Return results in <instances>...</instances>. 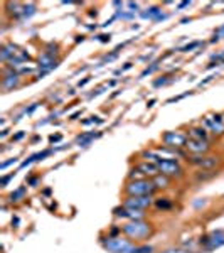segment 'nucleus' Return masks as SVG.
Masks as SVG:
<instances>
[{
    "mask_svg": "<svg viewBox=\"0 0 224 253\" xmlns=\"http://www.w3.org/2000/svg\"><path fill=\"white\" fill-rule=\"evenodd\" d=\"M105 248L111 253H138V246H135L133 243H130L125 238H116V236H111V238H106L103 241Z\"/></svg>",
    "mask_w": 224,
    "mask_h": 253,
    "instance_id": "obj_1",
    "label": "nucleus"
},
{
    "mask_svg": "<svg viewBox=\"0 0 224 253\" xmlns=\"http://www.w3.org/2000/svg\"><path fill=\"white\" fill-rule=\"evenodd\" d=\"M123 233L128 236V238L133 240H145L148 235H150V226L147 223H143L142 219H135L130 221L123 226Z\"/></svg>",
    "mask_w": 224,
    "mask_h": 253,
    "instance_id": "obj_2",
    "label": "nucleus"
},
{
    "mask_svg": "<svg viewBox=\"0 0 224 253\" xmlns=\"http://www.w3.org/2000/svg\"><path fill=\"white\" fill-rule=\"evenodd\" d=\"M157 186L150 181H131L127 184L125 191L128 196H152L155 192Z\"/></svg>",
    "mask_w": 224,
    "mask_h": 253,
    "instance_id": "obj_3",
    "label": "nucleus"
},
{
    "mask_svg": "<svg viewBox=\"0 0 224 253\" xmlns=\"http://www.w3.org/2000/svg\"><path fill=\"white\" fill-rule=\"evenodd\" d=\"M159 172H162L163 176H180L182 167L177 160H169V159H160L157 162Z\"/></svg>",
    "mask_w": 224,
    "mask_h": 253,
    "instance_id": "obj_4",
    "label": "nucleus"
},
{
    "mask_svg": "<svg viewBox=\"0 0 224 253\" xmlns=\"http://www.w3.org/2000/svg\"><path fill=\"white\" fill-rule=\"evenodd\" d=\"M204 125L209 132L216 135H222L224 134V116L222 115H209L204 118Z\"/></svg>",
    "mask_w": 224,
    "mask_h": 253,
    "instance_id": "obj_5",
    "label": "nucleus"
},
{
    "mask_svg": "<svg viewBox=\"0 0 224 253\" xmlns=\"http://www.w3.org/2000/svg\"><path fill=\"white\" fill-rule=\"evenodd\" d=\"M162 140L169 147H173V148L185 147V144H187V137L182 132H167V134L162 135Z\"/></svg>",
    "mask_w": 224,
    "mask_h": 253,
    "instance_id": "obj_6",
    "label": "nucleus"
},
{
    "mask_svg": "<svg viewBox=\"0 0 224 253\" xmlns=\"http://www.w3.org/2000/svg\"><path fill=\"white\" fill-rule=\"evenodd\" d=\"M152 204V198L150 196H128V199L125 201L123 206L130 208V209H145Z\"/></svg>",
    "mask_w": 224,
    "mask_h": 253,
    "instance_id": "obj_7",
    "label": "nucleus"
},
{
    "mask_svg": "<svg viewBox=\"0 0 224 253\" xmlns=\"http://www.w3.org/2000/svg\"><path fill=\"white\" fill-rule=\"evenodd\" d=\"M201 243H204L207 250L219 248V246L224 245V231H221V230H217V231H212L209 236H204V238L201 240Z\"/></svg>",
    "mask_w": 224,
    "mask_h": 253,
    "instance_id": "obj_8",
    "label": "nucleus"
},
{
    "mask_svg": "<svg viewBox=\"0 0 224 253\" xmlns=\"http://www.w3.org/2000/svg\"><path fill=\"white\" fill-rule=\"evenodd\" d=\"M185 148L192 154H206L209 150V144L206 140H195V138H187Z\"/></svg>",
    "mask_w": 224,
    "mask_h": 253,
    "instance_id": "obj_9",
    "label": "nucleus"
},
{
    "mask_svg": "<svg viewBox=\"0 0 224 253\" xmlns=\"http://www.w3.org/2000/svg\"><path fill=\"white\" fill-rule=\"evenodd\" d=\"M39 66H40V69H42V73L39 74V78H40V76L47 74L51 69L58 68V61H54V58H52L49 52H44V54L39 58Z\"/></svg>",
    "mask_w": 224,
    "mask_h": 253,
    "instance_id": "obj_10",
    "label": "nucleus"
},
{
    "mask_svg": "<svg viewBox=\"0 0 224 253\" xmlns=\"http://www.w3.org/2000/svg\"><path fill=\"white\" fill-rule=\"evenodd\" d=\"M191 162L202 169H212L219 164V159L217 157H191Z\"/></svg>",
    "mask_w": 224,
    "mask_h": 253,
    "instance_id": "obj_11",
    "label": "nucleus"
},
{
    "mask_svg": "<svg viewBox=\"0 0 224 253\" xmlns=\"http://www.w3.org/2000/svg\"><path fill=\"white\" fill-rule=\"evenodd\" d=\"M138 169H140L145 176H152V177L159 176V167H157V164H153V162H142L140 166H138Z\"/></svg>",
    "mask_w": 224,
    "mask_h": 253,
    "instance_id": "obj_12",
    "label": "nucleus"
},
{
    "mask_svg": "<svg viewBox=\"0 0 224 253\" xmlns=\"http://www.w3.org/2000/svg\"><path fill=\"white\" fill-rule=\"evenodd\" d=\"M100 135H101L100 132H98V134H83V135L78 137L76 144H79V147H86V145H89L91 142H93L94 138H98Z\"/></svg>",
    "mask_w": 224,
    "mask_h": 253,
    "instance_id": "obj_13",
    "label": "nucleus"
},
{
    "mask_svg": "<svg viewBox=\"0 0 224 253\" xmlns=\"http://www.w3.org/2000/svg\"><path fill=\"white\" fill-rule=\"evenodd\" d=\"M19 74H9L4 78V88L5 90H12V88H15L19 84Z\"/></svg>",
    "mask_w": 224,
    "mask_h": 253,
    "instance_id": "obj_14",
    "label": "nucleus"
},
{
    "mask_svg": "<svg viewBox=\"0 0 224 253\" xmlns=\"http://www.w3.org/2000/svg\"><path fill=\"white\" fill-rule=\"evenodd\" d=\"M191 138H195V140H206L207 142V130L206 128H192L191 130Z\"/></svg>",
    "mask_w": 224,
    "mask_h": 253,
    "instance_id": "obj_15",
    "label": "nucleus"
},
{
    "mask_svg": "<svg viewBox=\"0 0 224 253\" xmlns=\"http://www.w3.org/2000/svg\"><path fill=\"white\" fill-rule=\"evenodd\" d=\"M160 15L162 14H160L159 7H150V9H147V12H142V17L143 19H153V20H157Z\"/></svg>",
    "mask_w": 224,
    "mask_h": 253,
    "instance_id": "obj_16",
    "label": "nucleus"
},
{
    "mask_svg": "<svg viewBox=\"0 0 224 253\" xmlns=\"http://www.w3.org/2000/svg\"><path fill=\"white\" fill-rule=\"evenodd\" d=\"M49 154H51V150H44V152H39V154H34L32 157H29V159L26 160V162H22V167L29 166V164L36 162V160H39V159H44V157H47Z\"/></svg>",
    "mask_w": 224,
    "mask_h": 253,
    "instance_id": "obj_17",
    "label": "nucleus"
},
{
    "mask_svg": "<svg viewBox=\"0 0 224 253\" xmlns=\"http://www.w3.org/2000/svg\"><path fill=\"white\" fill-rule=\"evenodd\" d=\"M153 184L157 186V187H167L169 186V179H167V176H155L153 177Z\"/></svg>",
    "mask_w": 224,
    "mask_h": 253,
    "instance_id": "obj_18",
    "label": "nucleus"
},
{
    "mask_svg": "<svg viewBox=\"0 0 224 253\" xmlns=\"http://www.w3.org/2000/svg\"><path fill=\"white\" fill-rule=\"evenodd\" d=\"M26 194V187H19L15 192H12L10 194V201L12 202H17V201H20V198Z\"/></svg>",
    "mask_w": 224,
    "mask_h": 253,
    "instance_id": "obj_19",
    "label": "nucleus"
},
{
    "mask_svg": "<svg viewBox=\"0 0 224 253\" xmlns=\"http://www.w3.org/2000/svg\"><path fill=\"white\" fill-rule=\"evenodd\" d=\"M143 176H145V174L142 172L138 167H137V169H131L130 170V179H135V181H143Z\"/></svg>",
    "mask_w": 224,
    "mask_h": 253,
    "instance_id": "obj_20",
    "label": "nucleus"
},
{
    "mask_svg": "<svg viewBox=\"0 0 224 253\" xmlns=\"http://www.w3.org/2000/svg\"><path fill=\"white\" fill-rule=\"evenodd\" d=\"M155 204H157V208H160V209H170V208H172V202L167 201V199H159Z\"/></svg>",
    "mask_w": 224,
    "mask_h": 253,
    "instance_id": "obj_21",
    "label": "nucleus"
},
{
    "mask_svg": "<svg viewBox=\"0 0 224 253\" xmlns=\"http://www.w3.org/2000/svg\"><path fill=\"white\" fill-rule=\"evenodd\" d=\"M89 123H103V120L100 116H91V120H84L83 125H89Z\"/></svg>",
    "mask_w": 224,
    "mask_h": 253,
    "instance_id": "obj_22",
    "label": "nucleus"
},
{
    "mask_svg": "<svg viewBox=\"0 0 224 253\" xmlns=\"http://www.w3.org/2000/svg\"><path fill=\"white\" fill-rule=\"evenodd\" d=\"M199 44H201V42H192V44H187V46H185V47H182V51H184V52H189V51L195 49V47H197Z\"/></svg>",
    "mask_w": 224,
    "mask_h": 253,
    "instance_id": "obj_23",
    "label": "nucleus"
},
{
    "mask_svg": "<svg viewBox=\"0 0 224 253\" xmlns=\"http://www.w3.org/2000/svg\"><path fill=\"white\" fill-rule=\"evenodd\" d=\"M162 253H189V251L180 250V248H170V250H165V251H162Z\"/></svg>",
    "mask_w": 224,
    "mask_h": 253,
    "instance_id": "obj_24",
    "label": "nucleus"
},
{
    "mask_svg": "<svg viewBox=\"0 0 224 253\" xmlns=\"http://www.w3.org/2000/svg\"><path fill=\"white\" fill-rule=\"evenodd\" d=\"M138 253H152V246H138Z\"/></svg>",
    "mask_w": 224,
    "mask_h": 253,
    "instance_id": "obj_25",
    "label": "nucleus"
},
{
    "mask_svg": "<svg viewBox=\"0 0 224 253\" xmlns=\"http://www.w3.org/2000/svg\"><path fill=\"white\" fill-rule=\"evenodd\" d=\"M127 7H130V9H131V14H135V12L138 10V4H133V2H128Z\"/></svg>",
    "mask_w": 224,
    "mask_h": 253,
    "instance_id": "obj_26",
    "label": "nucleus"
},
{
    "mask_svg": "<svg viewBox=\"0 0 224 253\" xmlns=\"http://www.w3.org/2000/svg\"><path fill=\"white\" fill-rule=\"evenodd\" d=\"M135 14H125V12H120L118 10V17H121V19H131Z\"/></svg>",
    "mask_w": 224,
    "mask_h": 253,
    "instance_id": "obj_27",
    "label": "nucleus"
},
{
    "mask_svg": "<svg viewBox=\"0 0 224 253\" xmlns=\"http://www.w3.org/2000/svg\"><path fill=\"white\" fill-rule=\"evenodd\" d=\"M216 37H217V39H221V37H224V25H222V27H219V29L216 30Z\"/></svg>",
    "mask_w": 224,
    "mask_h": 253,
    "instance_id": "obj_28",
    "label": "nucleus"
},
{
    "mask_svg": "<svg viewBox=\"0 0 224 253\" xmlns=\"http://www.w3.org/2000/svg\"><path fill=\"white\" fill-rule=\"evenodd\" d=\"M14 176H15V174H14V172H12V174H10V176H5V177H4V179H2V186H7V182H9V181H10V179H12V177H14Z\"/></svg>",
    "mask_w": 224,
    "mask_h": 253,
    "instance_id": "obj_29",
    "label": "nucleus"
},
{
    "mask_svg": "<svg viewBox=\"0 0 224 253\" xmlns=\"http://www.w3.org/2000/svg\"><path fill=\"white\" fill-rule=\"evenodd\" d=\"M17 162V159H12V160H9V162H4L2 164V169H7L9 166H12V164H15Z\"/></svg>",
    "mask_w": 224,
    "mask_h": 253,
    "instance_id": "obj_30",
    "label": "nucleus"
},
{
    "mask_svg": "<svg viewBox=\"0 0 224 253\" xmlns=\"http://www.w3.org/2000/svg\"><path fill=\"white\" fill-rule=\"evenodd\" d=\"M165 83H169V80H165V78H162V80H157L153 84H155V86H162V84H165Z\"/></svg>",
    "mask_w": 224,
    "mask_h": 253,
    "instance_id": "obj_31",
    "label": "nucleus"
},
{
    "mask_svg": "<svg viewBox=\"0 0 224 253\" xmlns=\"http://www.w3.org/2000/svg\"><path fill=\"white\" fill-rule=\"evenodd\" d=\"M49 140H51V144H54V142H59V140H61V135H52Z\"/></svg>",
    "mask_w": 224,
    "mask_h": 253,
    "instance_id": "obj_32",
    "label": "nucleus"
},
{
    "mask_svg": "<svg viewBox=\"0 0 224 253\" xmlns=\"http://www.w3.org/2000/svg\"><path fill=\"white\" fill-rule=\"evenodd\" d=\"M100 41H101V42H108V41H110V36L103 34V36H100Z\"/></svg>",
    "mask_w": 224,
    "mask_h": 253,
    "instance_id": "obj_33",
    "label": "nucleus"
},
{
    "mask_svg": "<svg viewBox=\"0 0 224 253\" xmlns=\"http://www.w3.org/2000/svg\"><path fill=\"white\" fill-rule=\"evenodd\" d=\"M89 80H91V78H84L83 81H79V84H78V86H79V88H81V86H84V84H86V83H88V81H89Z\"/></svg>",
    "mask_w": 224,
    "mask_h": 253,
    "instance_id": "obj_34",
    "label": "nucleus"
},
{
    "mask_svg": "<svg viewBox=\"0 0 224 253\" xmlns=\"http://www.w3.org/2000/svg\"><path fill=\"white\" fill-rule=\"evenodd\" d=\"M189 4H191V2H182V4L180 5H179V9H184V7H187V5Z\"/></svg>",
    "mask_w": 224,
    "mask_h": 253,
    "instance_id": "obj_35",
    "label": "nucleus"
},
{
    "mask_svg": "<svg viewBox=\"0 0 224 253\" xmlns=\"http://www.w3.org/2000/svg\"><path fill=\"white\" fill-rule=\"evenodd\" d=\"M79 115H81V112H76V113H74V115H72V116H71V120H76V118H78V116H79Z\"/></svg>",
    "mask_w": 224,
    "mask_h": 253,
    "instance_id": "obj_36",
    "label": "nucleus"
},
{
    "mask_svg": "<svg viewBox=\"0 0 224 253\" xmlns=\"http://www.w3.org/2000/svg\"><path fill=\"white\" fill-rule=\"evenodd\" d=\"M131 68V62H127V64H125V68H123V69H130Z\"/></svg>",
    "mask_w": 224,
    "mask_h": 253,
    "instance_id": "obj_37",
    "label": "nucleus"
}]
</instances>
